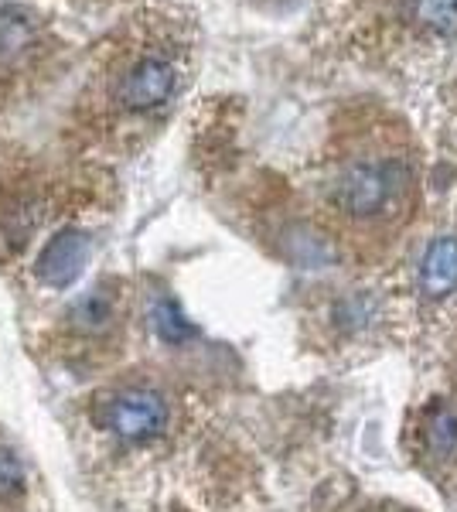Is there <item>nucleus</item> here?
Instances as JSON below:
<instances>
[{
  "label": "nucleus",
  "instance_id": "f03ea898",
  "mask_svg": "<svg viewBox=\"0 0 457 512\" xmlns=\"http://www.w3.org/2000/svg\"><path fill=\"white\" fill-rule=\"evenodd\" d=\"M413 192L410 158L393 140H362L359 147L338 161L331 175L328 198L335 212L352 222H382L406 209V198Z\"/></svg>",
  "mask_w": 457,
  "mask_h": 512
},
{
  "label": "nucleus",
  "instance_id": "423d86ee",
  "mask_svg": "<svg viewBox=\"0 0 457 512\" xmlns=\"http://www.w3.org/2000/svg\"><path fill=\"white\" fill-rule=\"evenodd\" d=\"M89 253H93V236L82 226H65L62 233H55L45 246L38 250L35 260V274L41 284L48 287H69L72 280L82 274Z\"/></svg>",
  "mask_w": 457,
  "mask_h": 512
},
{
  "label": "nucleus",
  "instance_id": "0eeeda50",
  "mask_svg": "<svg viewBox=\"0 0 457 512\" xmlns=\"http://www.w3.org/2000/svg\"><path fill=\"white\" fill-rule=\"evenodd\" d=\"M417 284L420 294L430 301L451 297L457 291V236H437L427 246L417 270Z\"/></svg>",
  "mask_w": 457,
  "mask_h": 512
},
{
  "label": "nucleus",
  "instance_id": "20e7f679",
  "mask_svg": "<svg viewBox=\"0 0 457 512\" xmlns=\"http://www.w3.org/2000/svg\"><path fill=\"white\" fill-rule=\"evenodd\" d=\"M72 185L82 181L48 171L0 127V250L28 246L62 212Z\"/></svg>",
  "mask_w": 457,
  "mask_h": 512
},
{
  "label": "nucleus",
  "instance_id": "9b49d317",
  "mask_svg": "<svg viewBox=\"0 0 457 512\" xmlns=\"http://www.w3.org/2000/svg\"><path fill=\"white\" fill-rule=\"evenodd\" d=\"M110 315H113V308H110V301H106L103 294H93V297H86V301L76 304L79 328H103L106 321H110Z\"/></svg>",
  "mask_w": 457,
  "mask_h": 512
},
{
  "label": "nucleus",
  "instance_id": "39448f33",
  "mask_svg": "<svg viewBox=\"0 0 457 512\" xmlns=\"http://www.w3.org/2000/svg\"><path fill=\"white\" fill-rule=\"evenodd\" d=\"M93 420L120 441H154L168 427V400L147 386H123L99 396Z\"/></svg>",
  "mask_w": 457,
  "mask_h": 512
},
{
  "label": "nucleus",
  "instance_id": "7ed1b4c3",
  "mask_svg": "<svg viewBox=\"0 0 457 512\" xmlns=\"http://www.w3.org/2000/svg\"><path fill=\"white\" fill-rule=\"evenodd\" d=\"M72 41L55 14L35 4H0V103L24 99L69 62Z\"/></svg>",
  "mask_w": 457,
  "mask_h": 512
},
{
  "label": "nucleus",
  "instance_id": "f257e3e1",
  "mask_svg": "<svg viewBox=\"0 0 457 512\" xmlns=\"http://www.w3.org/2000/svg\"><path fill=\"white\" fill-rule=\"evenodd\" d=\"M198 69V24L174 0H147L89 55L69 130L79 147L134 151L168 123Z\"/></svg>",
  "mask_w": 457,
  "mask_h": 512
},
{
  "label": "nucleus",
  "instance_id": "6e6552de",
  "mask_svg": "<svg viewBox=\"0 0 457 512\" xmlns=\"http://www.w3.org/2000/svg\"><path fill=\"white\" fill-rule=\"evenodd\" d=\"M154 325H157V335L164 338V342H171V345H178V342H185V338H195V325L181 315V308L174 301H157V308H154Z\"/></svg>",
  "mask_w": 457,
  "mask_h": 512
},
{
  "label": "nucleus",
  "instance_id": "1a4fd4ad",
  "mask_svg": "<svg viewBox=\"0 0 457 512\" xmlns=\"http://www.w3.org/2000/svg\"><path fill=\"white\" fill-rule=\"evenodd\" d=\"M427 444L430 451L440 454V458H447V454L457 451V417L451 410H434L427 420Z\"/></svg>",
  "mask_w": 457,
  "mask_h": 512
},
{
  "label": "nucleus",
  "instance_id": "9d476101",
  "mask_svg": "<svg viewBox=\"0 0 457 512\" xmlns=\"http://www.w3.org/2000/svg\"><path fill=\"white\" fill-rule=\"evenodd\" d=\"M21 492H24V468H21V461L14 458L11 448H4V444H0V502L18 499Z\"/></svg>",
  "mask_w": 457,
  "mask_h": 512
}]
</instances>
